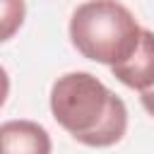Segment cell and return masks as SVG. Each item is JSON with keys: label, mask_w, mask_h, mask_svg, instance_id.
<instances>
[{"label": "cell", "mask_w": 154, "mask_h": 154, "mask_svg": "<svg viewBox=\"0 0 154 154\" xmlns=\"http://www.w3.org/2000/svg\"><path fill=\"white\" fill-rule=\"evenodd\" d=\"M55 123L84 147H113L128 132V108L91 72H67L51 87Z\"/></svg>", "instance_id": "cell-1"}, {"label": "cell", "mask_w": 154, "mask_h": 154, "mask_svg": "<svg viewBox=\"0 0 154 154\" xmlns=\"http://www.w3.org/2000/svg\"><path fill=\"white\" fill-rule=\"evenodd\" d=\"M140 34L135 14L118 0H87L70 17V41L77 53L108 67L132 55Z\"/></svg>", "instance_id": "cell-2"}, {"label": "cell", "mask_w": 154, "mask_h": 154, "mask_svg": "<svg viewBox=\"0 0 154 154\" xmlns=\"http://www.w3.org/2000/svg\"><path fill=\"white\" fill-rule=\"evenodd\" d=\"M51 135L36 120H7L0 125V154H51Z\"/></svg>", "instance_id": "cell-4"}, {"label": "cell", "mask_w": 154, "mask_h": 154, "mask_svg": "<svg viewBox=\"0 0 154 154\" xmlns=\"http://www.w3.org/2000/svg\"><path fill=\"white\" fill-rule=\"evenodd\" d=\"M26 2L24 0H0V43L10 41L24 24Z\"/></svg>", "instance_id": "cell-5"}, {"label": "cell", "mask_w": 154, "mask_h": 154, "mask_svg": "<svg viewBox=\"0 0 154 154\" xmlns=\"http://www.w3.org/2000/svg\"><path fill=\"white\" fill-rule=\"evenodd\" d=\"M111 72L118 82L135 91H147L149 87H154V31L142 29L140 43L132 51V55L113 65Z\"/></svg>", "instance_id": "cell-3"}, {"label": "cell", "mask_w": 154, "mask_h": 154, "mask_svg": "<svg viewBox=\"0 0 154 154\" xmlns=\"http://www.w3.org/2000/svg\"><path fill=\"white\" fill-rule=\"evenodd\" d=\"M140 101H142L144 111L154 118V87H149L147 91H140Z\"/></svg>", "instance_id": "cell-7"}, {"label": "cell", "mask_w": 154, "mask_h": 154, "mask_svg": "<svg viewBox=\"0 0 154 154\" xmlns=\"http://www.w3.org/2000/svg\"><path fill=\"white\" fill-rule=\"evenodd\" d=\"M7 94H10V75H7V70L0 65V108L5 106Z\"/></svg>", "instance_id": "cell-6"}]
</instances>
